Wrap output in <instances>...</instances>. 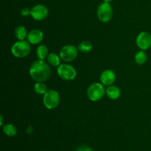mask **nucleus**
<instances>
[{
    "label": "nucleus",
    "instance_id": "f3484780",
    "mask_svg": "<svg viewBox=\"0 0 151 151\" xmlns=\"http://www.w3.org/2000/svg\"><path fill=\"white\" fill-rule=\"evenodd\" d=\"M134 60H135V62L138 65L145 64L147 60V53L145 52V50H141L140 51H139L135 55Z\"/></svg>",
    "mask_w": 151,
    "mask_h": 151
},
{
    "label": "nucleus",
    "instance_id": "2eb2a0df",
    "mask_svg": "<svg viewBox=\"0 0 151 151\" xmlns=\"http://www.w3.org/2000/svg\"><path fill=\"white\" fill-rule=\"evenodd\" d=\"M2 131L4 134L9 137H15L17 134V128L14 125L10 123H7L3 125Z\"/></svg>",
    "mask_w": 151,
    "mask_h": 151
},
{
    "label": "nucleus",
    "instance_id": "4468645a",
    "mask_svg": "<svg viewBox=\"0 0 151 151\" xmlns=\"http://www.w3.org/2000/svg\"><path fill=\"white\" fill-rule=\"evenodd\" d=\"M49 49L44 44H41L37 47L36 50V55L39 60H44L47 58L49 55Z\"/></svg>",
    "mask_w": 151,
    "mask_h": 151
},
{
    "label": "nucleus",
    "instance_id": "20e7f679",
    "mask_svg": "<svg viewBox=\"0 0 151 151\" xmlns=\"http://www.w3.org/2000/svg\"><path fill=\"white\" fill-rule=\"evenodd\" d=\"M43 103L47 109H54L58 106L60 103V94L57 91L49 89L43 97Z\"/></svg>",
    "mask_w": 151,
    "mask_h": 151
},
{
    "label": "nucleus",
    "instance_id": "9b49d317",
    "mask_svg": "<svg viewBox=\"0 0 151 151\" xmlns=\"http://www.w3.org/2000/svg\"><path fill=\"white\" fill-rule=\"evenodd\" d=\"M44 39V32L38 29H32L29 32H28L27 40L31 44H38L41 43Z\"/></svg>",
    "mask_w": 151,
    "mask_h": 151
},
{
    "label": "nucleus",
    "instance_id": "ddd939ff",
    "mask_svg": "<svg viewBox=\"0 0 151 151\" xmlns=\"http://www.w3.org/2000/svg\"><path fill=\"white\" fill-rule=\"evenodd\" d=\"M28 32L24 26H18L15 29V36L19 41H24L27 38Z\"/></svg>",
    "mask_w": 151,
    "mask_h": 151
},
{
    "label": "nucleus",
    "instance_id": "dca6fc26",
    "mask_svg": "<svg viewBox=\"0 0 151 151\" xmlns=\"http://www.w3.org/2000/svg\"><path fill=\"white\" fill-rule=\"evenodd\" d=\"M47 62L50 65L52 66H59L61 63H60V55H57L56 53L51 52L49 54L48 57H47Z\"/></svg>",
    "mask_w": 151,
    "mask_h": 151
},
{
    "label": "nucleus",
    "instance_id": "6ab92c4d",
    "mask_svg": "<svg viewBox=\"0 0 151 151\" xmlns=\"http://www.w3.org/2000/svg\"><path fill=\"white\" fill-rule=\"evenodd\" d=\"M34 91L35 93L38 94H41V95H44L48 89H47V86L44 82H36L34 84Z\"/></svg>",
    "mask_w": 151,
    "mask_h": 151
},
{
    "label": "nucleus",
    "instance_id": "5701e85b",
    "mask_svg": "<svg viewBox=\"0 0 151 151\" xmlns=\"http://www.w3.org/2000/svg\"><path fill=\"white\" fill-rule=\"evenodd\" d=\"M112 1H113V0H103L104 2H107V3H111Z\"/></svg>",
    "mask_w": 151,
    "mask_h": 151
},
{
    "label": "nucleus",
    "instance_id": "f03ea898",
    "mask_svg": "<svg viewBox=\"0 0 151 151\" xmlns=\"http://www.w3.org/2000/svg\"><path fill=\"white\" fill-rule=\"evenodd\" d=\"M31 46L28 41H18L11 47V53L14 57L23 58L30 53Z\"/></svg>",
    "mask_w": 151,
    "mask_h": 151
},
{
    "label": "nucleus",
    "instance_id": "1a4fd4ad",
    "mask_svg": "<svg viewBox=\"0 0 151 151\" xmlns=\"http://www.w3.org/2000/svg\"><path fill=\"white\" fill-rule=\"evenodd\" d=\"M136 43L139 48L142 50H147L151 47V35L149 32L143 31L137 37Z\"/></svg>",
    "mask_w": 151,
    "mask_h": 151
},
{
    "label": "nucleus",
    "instance_id": "412c9836",
    "mask_svg": "<svg viewBox=\"0 0 151 151\" xmlns=\"http://www.w3.org/2000/svg\"><path fill=\"white\" fill-rule=\"evenodd\" d=\"M20 13L22 16H24V17H27V16H29V15H30L31 9L29 10L27 7H24V8H22V10H21Z\"/></svg>",
    "mask_w": 151,
    "mask_h": 151
},
{
    "label": "nucleus",
    "instance_id": "39448f33",
    "mask_svg": "<svg viewBox=\"0 0 151 151\" xmlns=\"http://www.w3.org/2000/svg\"><path fill=\"white\" fill-rule=\"evenodd\" d=\"M97 15L99 20L103 23H108L113 17V8L110 3L104 2L100 4L97 7Z\"/></svg>",
    "mask_w": 151,
    "mask_h": 151
},
{
    "label": "nucleus",
    "instance_id": "6e6552de",
    "mask_svg": "<svg viewBox=\"0 0 151 151\" xmlns=\"http://www.w3.org/2000/svg\"><path fill=\"white\" fill-rule=\"evenodd\" d=\"M49 10L47 6L42 4H38L34 5L31 8L30 16L34 20L42 21L48 16Z\"/></svg>",
    "mask_w": 151,
    "mask_h": 151
},
{
    "label": "nucleus",
    "instance_id": "f257e3e1",
    "mask_svg": "<svg viewBox=\"0 0 151 151\" xmlns=\"http://www.w3.org/2000/svg\"><path fill=\"white\" fill-rule=\"evenodd\" d=\"M29 75L36 82H44L51 76V69L44 60H37L32 62L29 67Z\"/></svg>",
    "mask_w": 151,
    "mask_h": 151
},
{
    "label": "nucleus",
    "instance_id": "423d86ee",
    "mask_svg": "<svg viewBox=\"0 0 151 151\" xmlns=\"http://www.w3.org/2000/svg\"><path fill=\"white\" fill-rule=\"evenodd\" d=\"M58 75L65 81H72L77 76V71L74 66L68 63H61L57 68Z\"/></svg>",
    "mask_w": 151,
    "mask_h": 151
},
{
    "label": "nucleus",
    "instance_id": "9d476101",
    "mask_svg": "<svg viewBox=\"0 0 151 151\" xmlns=\"http://www.w3.org/2000/svg\"><path fill=\"white\" fill-rule=\"evenodd\" d=\"M116 74L111 69H105L100 77V83L105 86H109L114 83L116 81Z\"/></svg>",
    "mask_w": 151,
    "mask_h": 151
},
{
    "label": "nucleus",
    "instance_id": "7ed1b4c3",
    "mask_svg": "<svg viewBox=\"0 0 151 151\" xmlns=\"http://www.w3.org/2000/svg\"><path fill=\"white\" fill-rule=\"evenodd\" d=\"M106 88L101 83H94L87 88L86 94L91 101L97 102L101 100L106 94Z\"/></svg>",
    "mask_w": 151,
    "mask_h": 151
},
{
    "label": "nucleus",
    "instance_id": "4be33fe9",
    "mask_svg": "<svg viewBox=\"0 0 151 151\" xmlns=\"http://www.w3.org/2000/svg\"><path fill=\"white\" fill-rule=\"evenodd\" d=\"M0 118H1V122H0V125H1V126H3V116H2V115H1V116H0Z\"/></svg>",
    "mask_w": 151,
    "mask_h": 151
},
{
    "label": "nucleus",
    "instance_id": "f8f14e48",
    "mask_svg": "<svg viewBox=\"0 0 151 151\" xmlns=\"http://www.w3.org/2000/svg\"><path fill=\"white\" fill-rule=\"evenodd\" d=\"M106 94L111 100H117L121 95V90L118 86L114 85L107 86L106 91Z\"/></svg>",
    "mask_w": 151,
    "mask_h": 151
},
{
    "label": "nucleus",
    "instance_id": "0eeeda50",
    "mask_svg": "<svg viewBox=\"0 0 151 151\" xmlns=\"http://www.w3.org/2000/svg\"><path fill=\"white\" fill-rule=\"evenodd\" d=\"M78 55V48L72 44L65 45L60 49V55L61 60L65 62H72L77 58Z\"/></svg>",
    "mask_w": 151,
    "mask_h": 151
},
{
    "label": "nucleus",
    "instance_id": "aec40b11",
    "mask_svg": "<svg viewBox=\"0 0 151 151\" xmlns=\"http://www.w3.org/2000/svg\"><path fill=\"white\" fill-rule=\"evenodd\" d=\"M75 151H94V150H93V149L91 148L90 146L83 145L79 146V147L75 150Z\"/></svg>",
    "mask_w": 151,
    "mask_h": 151
},
{
    "label": "nucleus",
    "instance_id": "a211bd4d",
    "mask_svg": "<svg viewBox=\"0 0 151 151\" xmlns=\"http://www.w3.org/2000/svg\"><path fill=\"white\" fill-rule=\"evenodd\" d=\"M78 50L82 52L88 53L92 50L93 45L90 41H83L78 44Z\"/></svg>",
    "mask_w": 151,
    "mask_h": 151
}]
</instances>
